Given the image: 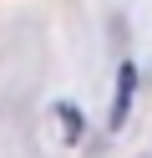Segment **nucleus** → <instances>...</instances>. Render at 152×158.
<instances>
[{"label": "nucleus", "mask_w": 152, "mask_h": 158, "mask_svg": "<svg viewBox=\"0 0 152 158\" xmlns=\"http://www.w3.org/2000/svg\"><path fill=\"white\" fill-rule=\"evenodd\" d=\"M132 97H137V66H132V61H122V66H117V92H111V133L127 123Z\"/></svg>", "instance_id": "1"}]
</instances>
